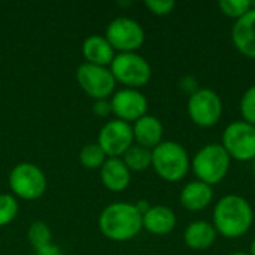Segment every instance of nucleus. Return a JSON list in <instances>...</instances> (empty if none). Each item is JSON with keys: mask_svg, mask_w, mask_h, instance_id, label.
Wrapping results in <instances>:
<instances>
[{"mask_svg": "<svg viewBox=\"0 0 255 255\" xmlns=\"http://www.w3.org/2000/svg\"><path fill=\"white\" fill-rule=\"evenodd\" d=\"M111 72L115 81L131 90L146 85L152 73L149 63L136 52H120L115 55L111 63Z\"/></svg>", "mask_w": 255, "mask_h": 255, "instance_id": "nucleus-5", "label": "nucleus"}, {"mask_svg": "<svg viewBox=\"0 0 255 255\" xmlns=\"http://www.w3.org/2000/svg\"><path fill=\"white\" fill-rule=\"evenodd\" d=\"M76 79L79 87L93 99L103 100L112 94L115 88V78L111 69L84 63L76 70Z\"/></svg>", "mask_w": 255, "mask_h": 255, "instance_id": "nucleus-10", "label": "nucleus"}, {"mask_svg": "<svg viewBox=\"0 0 255 255\" xmlns=\"http://www.w3.org/2000/svg\"><path fill=\"white\" fill-rule=\"evenodd\" d=\"M82 54L90 64L106 67L114 60V48L105 36H90L84 40Z\"/></svg>", "mask_w": 255, "mask_h": 255, "instance_id": "nucleus-19", "label": "nucleus"}, {"mask_svg": "<svg viewBox=\"0 0 255 255\" xmlns=\"http://www.w3.org/2000/svg\"><path fill=\"white\" fill-rule=\"evenodd\" d=\"M253 170H254V176H255V158L253 160Z\"/></svg>", "mask_w": 255, "mask_h": 255, "instance_id": "nucleus-33", "label": "nucleus"}, {"mask_svg": "<svg viewBox=\"0 0 255 255\" xmlns=\"http://www.w3.org/2000/svg\"><path fill=\"white\" fill-rule=\"evenodd\" d=\"M232 158L221 143H209L197 151L191 160V170L208 185L220 184L229 173Z\"/></svg>", "mask_w": 255, "mask_h": 255, "instance_id": "nucleus-4", "label": "nucleus"}, {"mask_svg": "<svg viewBox=\"0 0 255 255\" xmlns=\"http://www.w3.org/2000/svg\"><path fill=\"white\" fill-rule=\"evenodd\" d=\"M217 235L214 224L208 221H193L184 232V242L194 251H205L214 245Z\"/></svg>", "mask_w": 255, "mask_h": 255, "instance_id": "nucleus-17", "label": "nucleus"}, {"mask_svg": "<svg viewBox=\"0 0 255 255\" xmlns=\"http://www.w3.org/2000/svg\"><path fill=\"white\" fill-rule=\"evenodd\" d=\"M133 142V127L121 120H112L106 123L100 130L97 140L108 158H120V155L127 152Z\"/></svg>", "mask_w": 255, "mask_h": 255, "instance_id": "nucleus-11", "label": "nucleus"}, {"mask_svg": "<svg viewBox=\"0 0 255 255\" xmlns=\"http://www.w3.org/2000/svg\"><path fill=\"white\" fill-rule=\"evenodd\" d=\"M142 223L146 232L157 236H164L176 227V215L170 208L157 205L149 208V211L142 217Z\"/></svg>", "mask_w": 255, "mask_h": 255, "instance_id": "nucleus-16", "label": "nucleus"}, {"mask_svg": "<svg viewBox=\"0 0 255 255\" xmlns=\"http://www.w3.org/2000/svg\"><path fill=\"white\" fill-rule=\"evenodd\" d=\"M218 7L226 16L238 21L239 18H242L245 13L251 10V1L250 0H221L218 1Z\"/></svg>", "mask_w": 255, "mask_h": 255, "instance_id": "nucleus-23", "label": "nucleus"}, {"mask_svg": "<svg viewBox=\"0 0 255 255\" xmlns=\"http://www.w3.org/2000/svg\"><path fill=\"white\" fill-rule=\"evenodd\" d=\"M9 187L13 194L24 200H36L46 190V178L36 164L19 163L9 175Z\"/></svg>", "mask_w": 255, "mask_h": 255, "instance_id": "nucleus-8", "label": "nucleus"}, {"mask_svg": "<svg viewBox=\"0 0 255 255\" xmlns=\"http://www.w3.org/2000/svg\"><path fill=\"white\" fill-rule=\"evenodd\" d=\"M254 223L251 203L238 194L221 197L214 208V227L226 239H238L250 232Z\"/></svg>", "mask_w": 255, "mask_h": 255, "instance_id": "nucleus-1", "label": "nucleus"}, {"mask_svg": "<svg viewBox=\"0 0 255 255\" xmlns=\"http://www.w3.org/2000/svg\"><path fill=\"white\" fill-rule=\"evenodd\" d=\"M103 185L111 191H123L130 184V170L121 158H108L100 170Z\"/></svg>", "mask_w": 255, "mask_h": 255, "instance_id": "nucleus-18", "label": "nucleus"}, {"mask_svg": "<svg viewBox=\"0 0 255 255\" xmlns=\"http://www.w3.org/2000/svg\"><path fill=\"white\" fill-rule=\"evenodd\" d=\"M27 236H28V242L34 248V251L51 245V230L43 221L33 223L28 229Z\"/></svg>", "mask_w": 255, "mask_h": 255, "instance_id": "nucleus-22", "label": "nucleus"}, {"mask_svg": "<svg viewBox=\"0 0 255 255\" xmlns=\"http://www.w3.org/2000/svg\"><path fill=\"white\" fill-rule=\"evenodd\" d=\"M18 214V203L9 194H0V227L12 223Z\"/></svg>", "mask_w": 255, "mask_h": 255, "instance_id": "nucleus-24", "label": "nucleus"}, {"mask_svg": "<svg viewBox=\"0 0 255 255\" xmlns=\"http://www.w3.org/2000/svg\"><path fill=\"white\" fill-rule=\"evenodd\" d=\"M221 145L232 160L253 161L255 158V126L244 120L229 124L223 133Z\"/></svg>", "mask_w": 255, "mask_h": 255, "instance_id": "nucleus-6", "label": "nucleus"}, {"mask_svg": "<svg viewBox=\"0 0 255 255\" xmlns=\"http://www.w3.org/2000/svg\"><path fill=\"white\" fill-rule=\"evenodd\" d=\"M251 9H255V1H251Z\"/></svg>", "mask_w": 255, "mask_h": 255, "instance_id": "nucleus-34", "label": "nucleus"}, {"mask_svg": "<svg viewBox=\"0 0 255 255\" xmlns=\"http://www.w3.org/2000/svg\"><path fill=\"white\" fill-rule=\"evenodd\" d=\"M105 37L114 51L136 52L145 42V31L136 19L120 16L108 25Z\"/></svg>", "mask_w": 255, "mask_h": 255, "instance_id": "nucleus-9", "label": "nucleus"}, {"mask_svg": "<svg viewBox=\"0 0 255 255\" xmlns=\"http://www.w3.org/2000/svg\"><path fill=\"white\" fill-rule=\"evenodd\" d=\"M232 40L242 55L255 58V9H251L233 24Z\"/></svg>", "mask_w": 255, "mask_h": 255, "instance_id": "nucleus-13", "label": "nucleus"}, {"mask_svg": "<svg viewBox=\"0 0 255 255\" xmlns=\"http://www.w3.org/2000/svg\"><path fill=\"white\" fill-rule=\"evenodd\" d=\"M34 255H61V251L55 247V245H48L45 248H40V250H36Z\"/></svg>", "mask_w": 255, "mask_h": 255, "instance_id": "nucleus-29", "label": "nucleus"}, {"mask_svg": "<svg viewBox=\"0 0 255 255\" xmlns=\"http://www.w3.org/2000/svg\"><path fill=\"white\" fill-rule=\"evenodd\" d=\"M187 109L191 121L196 126L208 128L214 127L221 120L223 102L214 90L199 88L194 94L188 97Z\"/></svg>", "mask_w": 255, "mask_h": 255, "instance_id": "nucleus-7", "label": "nucleus"}, {"mask_svg": "<svg viewBox=\"0 0 255 255\" xmlns=\"http://www.w3.org/2000/svg\"><path fill=\"white\" fill-rule=\"evenodd\" d=\"M108 160V155L105 154V151L100 148L99 143H88L85 145L81 152H79V161L84 167L87 169H102V166L105 164V161Z\"/></svg>", "mask_w": 255, "mask_h": 255, "instance_id": "nucleus-21", "label": "nucleus"}, {"mask_svg": "<svg viewBox=\"0 0 255 255\" xmlns=\"http://www.w3.org/2000/svg\"><path fill=\"white\" fill-rule=\"evenodd\" d=\"M212 200H214L212 187L199 179L188 182L179 194L181 205L191 212H200L206 209L212 203Z\"/></svg>", "mask_w": 255, "mask_h": 255, "instance_id": "nucleus-14", "label": "nucleus"}, {"mask_svg": "<svg viewBox=\"0 0 255 255\" xmlns=\"http://www.w3.org/2000/svg\"><path fill=\"white\" fill-rule=\"evenodd\" d=\"M111 108L118 120L130 124L146 115L148 100L140 91L124 88L114 94L111 100Z\"/></svg>", "mask_w": 255, "mask_h": 255, "instance_id": "nucleus-12", "label": "nucleus"}, {"mask_svg": "<svg viewBox=\"0 0 255 255\" xmlns=\"http://www.w3.org/2000/svg\"><path fill=\"white\" fill-rule=\"evenodd\" d=\"M250 255H255V239L253 241V244H251V248H250Z\"/></svg>", "mask_w": 255, "mask_h": 255, "instance_id": "nucleus-31", "label": "nucleus"}, {"mask_svg": "<svg viewBox=\"0 0 255 255\" xmlns=\"http://www.w3.org/2000/svg\"><path fill=\"white\" fill-rule=\"evenodd\" d=\"M152 167L166 182H179L190 172L191 161L181 143L166 140L152 149Z\"/></svg>", "mask_w": 255, "mask_h": 255, "instance_id": "nucleus-3", "label": "nucleus"}, {"mask_svg": "<svg viewBox=\"0 0 255 255\" xmlns=\"http://www.w3.org/2000/svg\"><path fill=\"white\" fill-rule=\"evenodd\" d=\"M102 233L114 242H127L143 229L142 215L134 205L118 202L106 206L99 218Z\"/></svg>", "mask_w": 255, "mask_h": 255, "instance_id": "nucleus-2", "label": "nucleus"}, {"mask_svg": "<svg viewBox=\"0 0 255 255\" xmlns=\"http://www.w3.org/2000/svg\"><path fill=\"white\" fill-rule=\"evenodd\" d=\"M134 206H136V209L140 212V215H142V217H143V215L149 211V208H151V206H149V203H148L146 200H139Z\"/></svg>", "mask_w": 255, "mask_h": 255, "instance_id": "nucleus-30", "label": "nucleus"}, {"mask_svg": "<svg viewBox=\"0 0 255 255\" xmlns=\"http://www.w3.org/2000/svg\"><path fill=\"white\" fill-rule=\"evenodd\" d=\"M241 114L245 123L255 126V85L244 93L241 99Z\"/></svg>", "mask_w": 255, "mask_h": 255, "instance_id": "nucleus-25", "label": "nucleus"}, {"mask_svg": "<svg viewBox=\"0 0 255 255\" xmlns=\"http://www.w3.org/2000/svg\"><path fill=\"white\" fill-rule=\"evenodd\" d=\"M230 255H250V254H245V253H233V254Z\"/></svg>", "mask_w": 255, "mask_h": 255, "instance_id": "nucleus-32", "label": "nucleus"}, {"mask_svg": "<svg viewBox=\"0 0 255 255\" xmlns=\"http://www.w3.org/2000/svg\"><path fill=\"white\" fill-rule=\"evenodd\" d=\"M123 161L130 172H143L152 166V151L139 145H131L124 154Z\"/></svg>", "mask_w": 255, "mask_h": 255, "instance_id": "nucleus-20", "label": "nucleus"}, {"mask_svg": "<svg viewBox=\"0 0 255 255\" xmlns=\"http://www.w3.org/2000/svg\"><path fill=\"white\" fill-rule=\"evenodd\" d=\"M163 124L157 117L145 115L137 120L133 126V137L139 146L146 149H154L163 142Z\"/></svg>", "mask_w": 255, "mask_h": 255, "instance_id": "nucleus-15", "label": "nucleus"}, {"mask_svg": "<svg viewBox=\"0 0 255 255\" xmlns=\"http://www.w3.org/2000/svg\"><path fill=\"white\" fill-rule=\"evenodd\" d=\"M145 6L154 13V15H158V16H164V15H169L176 3L173 0H146L145 1Z\"/></svg>", "mask_w": 255, "mask_h": 255, "instance_id": "nucleus-26", "label": "nucleus"}, {"mask_svg": "<svg viewBox=\"0 0 255 255\" xmlns=\"http://www.w3.org/2000/svg\"><path fill=\"white\" fill-rule=\"evenodd\" d=\"M93 111L96 115L99 117H108L111 112H112V108H111V102H108L106 99L103 100H96L94 106H93Z\"/></svg>", "mask_w": 255, "mask_h": 255, "instance_id": "nucleus-28", "label": "nucleus"}, {"mask_svg": "<svg viewBox=\"0 0 255 255\" xmlns=\"http://www.w3.org/2000/svg\"><path fill=\"white\" fill-rule=\"evenodd\" d=\"M179 87L184 93L187 94H194L197 90H199V82L194 76H184L181 81H179Z\"/></svg>", "mask_w": 255, "mask_h": 255, "instance_id": "nucleus-27", "label": "nucleus"}]
</instances>
